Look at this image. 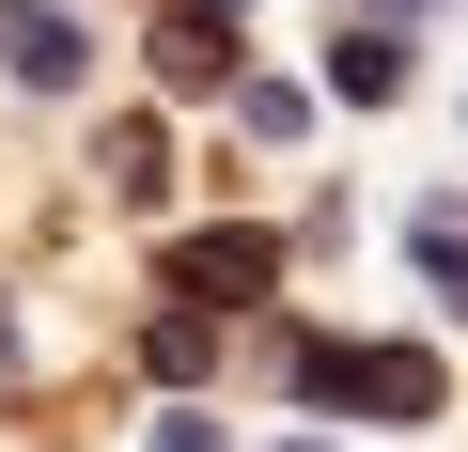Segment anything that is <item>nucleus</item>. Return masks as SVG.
Returning <instances> with one entry per match:
<instances>
[{"label":"nucleus","mask_w":468,"mask_h":452,"mask_svg":"<svg viewBox=\"0 0 468 452\" xmlns=\"http://www.w3.org/2000/svg\"><path fill=\"white\" fill-rule=\"evenodd\" d=\"M172 281H187L203 312H250V297L282 281V250H266V235H187V250H172Z\"/></svg>","instance_id":"f257e3e1"},{"label":"nucleus","mask_w":468,"mask_h":452,"mask_svg":"<svg viewBox=\"0 0 468 452\" xmlns=\"http://www.w3.org/2000/svg\"><path fill=\"white\" fill-rule=\"evenodd\" d=\"M359 421H437V359L421 343H359Z\"/></svg>","instance_id":"f03ea898"},{"label":"nucleus","mask_w":468,"mask_h":452,"mask_svg":"<svg viewBox=\"0 0 468 452\" xmlns=\"http://www.w3.org/2000/svg\"><path fill=\"white\" fill-rule=\"evenodd\" d=\"M0 47H16V79H48V94H63V79L94 63V47H79V16H63V0H16V16H0Z\"/></svg>","instance_id":"7ed1b4c3"},{"label":"nucleus","mask_w":468,"mask_h":452,"mask_svg":"<svg viewBox=\"0 0 468 452\" xmlns=\"http://www.w3.org/2000/svg\"><path fill=\"white\" fill-rule=\"evenodd\" d=\"M94 172H110L125 203H156V187H172V141H156V125H110V141H94Z\"/></svg>","instance_id":"20e7f679"},{"label":"nucleus","mask_w":468,"mask_h":452,"mask_svg":"<svg viewBox=\"0 0 468 452\" xmlns=\"http://www.w3.org/2000/svg\"><path fill=\"white\" fill-rule=\"evenodd\" d=\"M421 281H437V312H468V203L421 218Z\"/></svg>","instance_id":"39448f33"},{"label":"nucleus","mask_w":468,"mask_h":452,"mask_svg":"<svg viewBox=\"0 0 468 452\" xmlns=\"http://www.w3.org/2000/svg\"><path fill=\"white\" fill-rule=\"evenodd\" d=\"M156 63H172V79H218V63H234V32L187 0V16H156Z\"/></svg>","instance_id":"423d86ee"},{"label":"nucleus","mask_w":468,"mask_h":452,"mask_svg":"<svg viewBox=\"0 0 468 452\" xmlns=\"http://www.w3.org/2000/svg\"><path fill=\"white\" fill-rule=\"evenodd\" d=\"M328 79H344V94H406V47H390V32H375V16H359V32H344V47H328Z\"/></svg>","instance_id":"0eeeda50"},{"label":"nucleus","mask_w":468,"mask_h":452,"mask_svg":"<svg viewBox=\"0 0 468 452\" xmlns=\"http://www.w3.org/2000/svg\"><path fill=\"white\" fill-rule=\"evenodd\" d=\"M234 125H250V141H297V125H313V94H282V79H250V94H234Z\"/></svg>","instance_id":"6e6552de"},{"label":"nucleus","mask_w":468,"mask_h":452,"mask_svg":"<svg viewBox=\"0 0 468 452\" xmlns=\"http://www.w3.org/2000/svg\"><path fill=\"white\" fill-rule=\"evenodd\" d=\"M141 452H234V436H218V421H156Z\"/></svg>","instance_id":"1a4fd4ad"}]
</instances>
